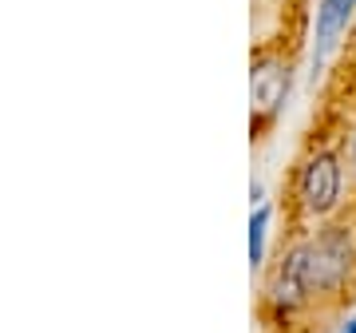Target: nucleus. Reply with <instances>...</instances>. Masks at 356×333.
I'll list each match as a JSON object with an SVG mask.
<instances>
[{
  "label": "nucleus",
  "mask_w": 356,
  "mask_h": 333,
  "mask_svg": "<svg viewBox=\"0 0 356 333\" xmlns=\"http://www.w3.org/2000/svg\"><path fill=\"white\" fill-rule=\"evenodd\" d=\"M348 60L356 64V20H353V32H348Z\"/></svg>",
  "instance_id": "nucleus-8"
},
{
  "label": "nucleus",
  "mask_w": 356,
  "mask_h": 333,
  "mask_svg": "<svg viewBox=\"0 0 356 333\" xmlns=\"http://www.w3.org/2000/svg\"><path fill=\"white\" fill-rule=\"evenodd\" d=\"M293 48H281L277 40L257 44L250 56V131L254 139H266V131L273 127L285 111V103L293 95Z\"/></svg>",
  "instance_id": "nucleus-3"
},
{
  "label": "nucleus",
  "mask_w": 356,
  "mask_h": 333,
  "mask_svg": "<svg viewBox=\"0 0 356 333\" xmlns=\"http://www.w3.org/2000/svg\"><path fill=\"white\" fill-rule=\"evenodd\" d=\"M344 155H348V183H353V199H356V116L344 123Z\"/></svg>",
  "instance_id": "nucleus-6"
},
{
  "label": "nucleus",
  "mask_w": 356,
  "mask_h": 333,
  "mask_svg": "<svg viewBox=\"0 0 356 333\" xmlns=\"http://www.w3.org/2000/svg\"><path fill=\"white\" fill-rule=\"evenodd\" d=\"M348 187L353 183H348L344 131L341 135H313L301 147V155L293 159L289 183H285V206H289L293 234L341 215Z\"/></svg>",
  "instance_id": "nucleus-1"
},
{
  "label": "nucleus",
  "mask_w": 356,
  "mask_h": 333,
  "mask_svg": "<svg viewBox=\"0 0 356 333\" xmlns=\"http://www.w3.org/2000/svg\"><path fill=\"white\" fill-rule=\"evenodd\" d=\"M356 20V0H321L317 4V24H313V79L325 72L344 36L353 32Z\"/></svg>",
  "instance_id": "nucleus-4"
},
{
  "label": "nucleus",
  "mask_w": 356,
  "mask_h": 333,
  "mask_svg": "<svg viewBox=\"0 0 356 333\" xmlns=\"http://www.w3.org/2000/svg\"><path fill=\"white\" fill-rule=\"evenodd\" d=\"M269 226H273V206H269V203H257L254 210H250V226H245V250H250V270H266Z\"/></svg>",
  "instance_id": "nucleus-5"
},
{
  "label": "nucleus",
  "mask_w": 356,
  "mask_h": 333,
  "mask_svg": "<svg viewBox=\"0 0 356 333\" xmlns=\"http://www.w3.org/2000/svg\"><path fill=\"white\" fill-rule=\"evenodd\" d=\"M337 333H356V313H348V318L341 321V330H337Z\"/></svg>",
  "instance_id": "nucleus-7"
},
{
  "label": "nucleus",
  "mask_w": 356,
  "mask_h": 333,
  "mask_svg": "<svg viewBox=\"0 0 356 333\" xmlns=\"http://www.w3.org/2000/svg\"><path fill=\"white\" fill-rule=\"evenodd\" d=\"M301 270L317 309H341L356 297V218L337 215L297 234Z\"/></svg>",
  "instance_id": "nucleus-2"
}]
</instances>
